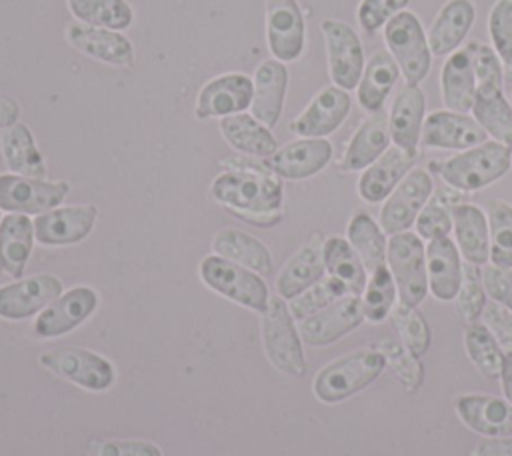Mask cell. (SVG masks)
Returning <instances> with one entry per match:
<instances>
[{"mask_svg": "<svg viewBox=\"0 0 512 456\" xmlns=\"http://www.w3.org/2000/svg\"><path fill=\"white\" fill-rule=\"evenodd\" d=\"M386 266L396 282L400 302L412 308L428 294V272H426V246L414 232H398L388 238Z\"/></svg>", "mask_w": 512, "mask_h": 456, "instance_id": "cell-7", "label": "cell"}, {"mask_svg": "<svg viewBox=\"0 0 512 456\" xmlns=\"http://www.w3.org/2000/svg\"><path fill=\"white\" fill-rule=\"evenodd\" d=\"M386 360V364L394 370L398 380L408 392H416L424 380V368L418 362V356H414L400 340L394 338H382L374 346Z\"/></svg>", "mask_w": 512, "mask_h": 456, "instance_id": "cell-45", "label": "cell"}, {"mask_svg": "<svg viewBox=\"0 0 512 456\" xmlns=\"http://www.w3.org/2000/svg\"><path fill=\"white\" fill-rule=\"evenodd\" d=\"M34 220L26 214H8L0 220V268L22 278L34 244Z\"/></svg>", "mask_w": 512, "mask_h": 456, "instance_id": "cell-34", "label": "cell"}, {"mask_svg": "<svg viewBox=\"0 0 512 456\" xmlns=\"http://www.w3.org/2000/svg\"><path fill=\"white\" fill-rule=\"evenodd\" d=\"M418 154H410L398 146L388 148L376 162L364 168L358 180V194L366 202H384L402 178L414 168Z\"/></svg>", "mask_w": 512, "mask_h": 456, "instance_id": "cell-25", "label": "cell"}, {"mask_svg": "<svg viewBox=\"0 0 512 456\" xmlns=\"http://www.w3.org/2000/svg\"><path fill=\"white\" fill-rule=\"evenodd\" d=\"M360 298L364 316L370 322H382L384 318L390 316L398 298V288L388 266H382L370 274Z\"/></svg>", "mask_w": 512, "mask_h": 456, "instance_id": "cell-44", "label": "cell"}, {"mask_svg": "<svg viewBox=\"0 0 512 456\" xmlns=\"http://www.w3.org/2000/svg\"><path fill=\"white\" fill-rule=\"evenodd\" d=\"M476 20L472 0H448L432 20L428 44L432 56H450L460 48Z\"/></svg>", "mask_w": 512, "mask_h": 456, "instance_id": "cell-27", "label": "cell"}, {"mask_svg": "<svg viewBox=\"0 0 512 456\" xmlns=\"http://www.w3.org/2000/svg\"><path fill=\"white\" fill-rule=\"evenodd\" d=\"M68 182H48L20 174H0V210L8 214H44L66 198Z\"/></svg>", "mask_w": 512, "mask_h": 456, "instance_id": "cell-9", "label": "cell"}, {"mask_svg": "<svg viewBox=\"0 0 512 456\" xmlns=\"http://www.w3.org/2000/svg\"><path fill=\"white\" fill-rule=\"evenodd\" d=\"M386 360L376 348L354 350L326 364L314 378V396L324 404L342 402L370 386L384 370Z\"/></svg>", "mask_w": 512, "mask_h": 456, "instance_id": "cell-3", "label": "cell"}, {"mask_svg": "<svg viewBox=\"0 0 512 456\" xmlns=\"http://www.w3.org/2000/svg\"><path fill=\"white\" fill-rule=\"evenodd\" d=\"M66 4L76 22L88 26L120 32L134 22V10L126 0H66Z\"/></svg>", "mask_w": 512, "mask_h": 456, "instance_id": "cell-41", "label": "cell"}, {"mask_svg": "<svg viewBox=\"0 0 512 456\" xmlns=\"http://www.w3.org/2000/svg\"><path fill=\"white\" fill-rule=\"evenodd\" d=\"M62 280L54 274H34L0 286V318L24 320L44 310L62 294Z\"/></svg>", "mask_w": 512, "mask_h": 456, "instance_id": "cell-16", "label": "cell"}, {"mask_svg": "<svg viewBox=\"0 0 512 456\" xmlns=\"http://www.w3.org/2000/svg\"><path fill=\"white\" fill-rule=\"evenodd\" d=\"M220 134L238 152L256 158H270L278 150V140L260 120L248 112L220 118Z\"/></svg>", "mask_w": 512, "mask_h": 456, "instance_id": "cell-33", "label": "cell"}, {"mask_svg": "<svg viewBox=\"0 0 512 456\" xmlns=\"http://www.w3.org/2000/svg\"><path fill=\"white\" fill-rule=\"evenodd\" d=\"M322 244L324 240L314 236L284 264L276 280L278 296H282L284 300H292L324 278L326 266L322 256Z\"/></svg>", "mask_w": 512, "mask_h": 456, "instance_id": "cell-31", "label": "cell"}, {"mask_svg": "<svg viewBox=\"0 0 512 456\" xmlns=\"http://www.w3.org/2000/svg\"><path fill=\"white\" fill-rule=\"evenodd\" d=\"M410 0H360L356 8L358 24L364 32L374 34L388 24L396 14L406 10Z\"/></svg>", "mask_w": 512, "mask_h": 456, "instance_id": "cell-51", "label": "cell"}, {"mask_svg": "<svg viewBox=\"0 0 512 456\" xmlns=\"http://www.w3.org/2000/svg\"><path fill=\"white\" fill-rule=\"evenodd\" d=\"M500 380H502V390L506 400L512 404V352L504 354L502 360V370H500Z\"/></svg>", "mask_w": 512, "mask_h": 456, "instance_id": "cell-57", "label": "cell"}, {"mask_svg": "<svg viewBox=\"0 0 512 456\" xmlns=\"http://www.w3.org/2000/svg\"><path fill=\"white\" fill-rule=\"evenodd\" d=\"M432 192L434 182L428 170L412 168L380 208L378 224L384 234L392 236L398 232H406L416 222V216L420 214Z\"/></svg>", "mask_w": 512, "mask_h": 456, "instance_id": "cell-10", "label": "cell"}, {"mask_svg": "<svg viewBox=\"0 0 512 456\" xmlns=\"http://www.w3.org/2000/svg\"><path fill=\"white\" fill-rule=\"evenodd\" d=\"M348 294H350L348 288L340 280L328 276V278H322L316 284H312L308 290H304L296 298H292L288 308H290L294 320H304Z\"/></svg>", "mask_w": 512, "mask_h": 456, "instance_id": "cell-47", "label": "cell"}, {"mask_svg": "<svg viewBox=\"0 0 512 456\" xmlns=\"http://www.w3.org/2000/svg\"><path fill=\"white\" fill-rule=\"evenodd\" d=\"M346 240L360 256L368 274L386 266L388 240L380 224L370 214L358 212L352 216L346 228Z\"/></svg>", "mask_w": 512, "mask_h": 456, "instance_id": "cell-38", "label": "cell"}, {"mask_svg": "<svg viewBox=\"0 0 512 456\" xmlns=\"http://www.w3.org/2000/svg\"><path fill=\"white\" fill-rule=\"evenodd\" d=\"M214 254L250 268L258 274L272 272V254L264 242L236 228H222L212 238Z\"/></svg>", "mask_w": 512, "mask_h": 456, "instance_id": "cell-36", "label": "cell"}, {"mask_svg": "<svg viewBox=\"0 0 512 456\" xmlns=\"http://www.w3.org/2000/svg\"><path fill=\"white\" fill-rule=\"evenodd\" d=\"M512 166V148L486 140L444 160L438 168L446 186L460 192L482 190L500 180Z\"/></svg>", "mask_w": 512, "mask_h": 456, "instance_id": "cell-2", "label": "cell"}, {"mask_svg": "<svg viewBox=\"0 0 512 456\" xmlns=\"http://www.w3.org/2000/svg\"><path fill=\"white\" fill-rule=\"evenodd\" d=\"M470 456H512V436L486 438L474 446Z\"/></svg>", "mask_w": 512, "mask_h": 456, "instance_id": "cell-55", "label": "cell"}, {"mask_svg": "<svg viewBox=\"0 0 512 456\" xmlns=\"http://www.w3.org/2000/svg\"><path fill=\"white\" fill-rule=\"evenodd\" d=\"M66 40L78 52L110 66L128 68L134 62V46L118 30L72 22L66 26Z\"/></svg>", "mask_w": 512, "mask_h": 456, "instance_id": "cell-20", "label": "cell"}, {"mask_svg": "<svg viewBox=\"0 0 512 456\" xmlns=\"http://www.w3.org/2000/svg\"><path fill=\"white\" fill-rule=\"evenodd\" d=\"M2 158L12 174L28 176V178H44L46 164L30 128L24 122H16L14 126L2 130L0 136Z\"/></svg>", "mask_w": 512, "mask_h": 456, "instance_id": "cell-35", "label": "cell"}, {"mask_svg": "<svg viewBox=\"0 0 512 456\" xmlns=\"http://www.w3.org/2000/svg\"><path fill=\"white\" fill-rule=\"evenodd\" d=\"M466 52L472 60V68H474V76H476V92H492V90H502V62L498 58V54L494 52L492 46L484 44V42H468Z\"/></svg>", "mask_w": 512, "mask_h": 456, "instance_id": "cell-49", "label": "cell"}, {"mask_svg": "<svg viewBox=\"0 0 512 456\" xmlns=\"http://www.w3.org/2000/svg\"><path fill=\"white\" fill-rule=\"evenodd\" d=\"M464 200V192L460 190L450 186L434 188L432 196L416 216V234L428 242L448 236L452 230V208Z\"/></svg>", "mask_w": 512, "mask_h": 456, "instance_id": "cell-39", "label": "cell"}, {"mask_svg": "<svg viewBox=\"0 0 512 456\" xmlns=\"http://www.w3.org/2000/svg\"><path fill=\"white\" fill-rule=\"evenodd\" d=\"M366 320L362 298L360 296H344L330 306L318 310L316 314L300 320L298 332L300 338L310 346H328L348 332L356 330Z\"/></svg>", "mask_w": 512, "mask_h": 456, "instance_id": "cell-14", "label": "cell"}, {"mask_svg": "<svg viewBox=\"0 0 512 456\" xmlns=\"http://www.w3.org/2000/svg\"><path fill=\"white\" fill-rule=\"evenodd\" d=\"M464 348L472 364L486 376V378H500L502 370V348L494 334L484 324H468L464 330Z\"/></svg>", "mask_w": 512, "mask_h": 456, "instance_id": "cell-42", "label": "cell"}, {"mask_svg": "<svg viewBox=\"0 0 512 456\" xmlns=\"http://www.w3.org/2000/svg\"><path fill=\"white\" fill-rule=\"evenodd\" d=\"M322 256L328 276L340 280L352 296H362L368 272L350 242L340 236H330L322 244Z\"/></svg>", "mask_w": 512, "mask_h": 456, "instance_id": "cell-37", "label": "cell"}, {"mask_svg": "<svg viewBox=\"0 0 512 456\" xmlns=\"http://www.w3.org/2000/svg\"><path fill=\"white\" fill-rule=\"evenodd\" d=\"M348 90L334 84L320 88L306 108L290 122V132L300 138H326L336 132L350 114Z\"/></svg>", "mask_w": 512, "mask_h": 456, "instance_id": "cell-13", "label": "cell"}, {"mask_svg": "<svg viewBox=\"0 0 512 456\" xmlns=\"http://www.w3.org/2000/svg\"><path fill=\"white\" fill-rule=\"evenodd\" d=\"M482 284L494 302L512 312V268H500L494 264L486 266L482 270Z\"/></svg>", "mask_w": 512, "mask_h": 456, "instance_id": "cell-53", "label": "cell"}, {"mask_svg": "<svg viewBox=\"0 0 512 456\" xmlns=\"http://www.w3.org/2000/svg\"><path fill=\"white\" fill-rule=\"evenodd\" d=\"M428 290L440 302L456 298L462 284V260L456 242L448 236L430 240L426 246Z\"/></svg>", "mask_w": 512, "mask_h": 456, "instance_id": "cell-26", "label": "cell"}, {"mask_svg": "<svg viewBox=\"0 0 512 456\" xmlns=\"http://www.w3.org/2000/svg\"><path fill=\"white\" fill-rule=\"evenodd\" d=\"M332 160V144L326 138H296L278 148L268 166L286 180H304L328 166Z\"/></svg>", "mask_w": 512, "mask_h": 456, "instance_id": "cell-21", "label": "cell"}, {"mask_svg": "<svg viewBox=\"0 0 512 456\" xmlns=\"http://www.w3.org/2000/svg\"><path fill=\"white\" fill-rule=\"evenodd\" d=\"M390 318L400 334V342L414 354V356H424L430 348V328L426 318L418 312V308L406 306L402 302H396Z\"/></svg>", "mask_w": 512, "mask_h": 456, "instance_id": "cell-46", "label": "cell"}, {"mask_svg": "<svg viewBox=\"0 0 512 456\" xmlns=\"http://www.w3.org/2000/svg\"><path fill=\"white\" fill-rule=\"evenodd\" d=\"M392 144L388 116L382 112L370 114L360 122L356 132L352 134L342 160L340 168L346 172H356L368 168L372 162H376Z\"/></svg>", "mask_w": 512, "mask_h": 456, "instance_id": "cell-28", "label": "cell"}, {"mask_svg": "<svg viewBox=\"0 0 512 456\" xmlns=\"http://www.w3.org/2000/svg\"><path fill=\"white\" fill-rule=\"evenodd\" d=\"M252 84L254 96L250 104V114L266 128L276 126L284 110V98L288 88V70L284 62L276 58L260 62L254 70Z\"/></svg>", "mask_w": 512, "mask_h": 456, "instance_id": "cell-22", "label": "cell"}, {"mask_svg": "<svg viewBox=\"0 0 512 456\" xmlns=\"http://www.w3.org/2000/svg\"><path fill=\"white\" fill-rule=\"evenodd\" d=\"M200 278L210 290L254 312L262 314L270 302L268 286L258 272L218 254H210L200 262Z\"/></svg>", "mask_w": 512, "mask_h": 456, "instance_id": "cell-6", "label": "cell"}, {"mask_svg": "<svg viewBox=\"0 0 512 456\" xmlns=\"http://www.w3.org/2000/svg\"><path fill=\"white\" fill-rule=\"evenodd\" d=\"M38 362L54 372L56 376L70 380L86 390H106L114 382V368L112 364L84 348H60V350H48L38 356Z\"/></svg>", "mask_w": 512, "mask_h": 456, "instance_id": "cell-11", "label": "cell"}, {"mask_svg": "<svg viewBox=\"0 0 512 456\" xmlns=\"http://www.w3.org/2000/svg\"><path fill=\"white\" fill-rule=\"evenodd\" d=\"M484 326L494 334L498 344L512 352V312L498 302H488L482 312Z\"/></svg>", "mask_w": 512, "mask_h": 456, "instance_id": "cell-54", "label": "cell"}, {"mask_svg": "<svg viewBox=\"0 0 512 456\" xmlns=\"http://www.w3.org/2000/svg\"><path fill=\"white\" fill-rule=\"evenodd\" d=\"M398 78H400V68L392 58V54L388 50L372 52L364 64V72L356 86L358 104L370 114L380 112L392 88L396 86Z\"/></svg>", "mask_w": 512, "mask_h": 456, "instance_id": "cell-30", "label": "cell"}, {"mask_svg": "<svg viewBox=\"0 0 512 456\" xmlns=\"http://www.w3.org/2000/svg\"><path fill=\"white\" fill-rule=\"evenodd\" d=\"M472 116L482 126L486 136L512 146V104L502 90L476 92Z\"/></svg>", "mask_w": 512, "mask_h": 456, "instance_id": "cell-40", "label": "cell"}, {"mask_svg": "<svg viewBox=\"0 0 512 456\" xmlns=\"http://www.w3.org/2000/svg\"><path fill=\"white\" fill-rule=\"evenodd\" d=\"M488 34L500 62L512 68V0H496L488 12Z\"/></svg>", "mask_w": 512, "mask_h": 456, "instance_id": "cell-50", "label": "cell"}, {"mask_svg": "<svg viewBox=\"0 0 512 456\" xmlns=\"http://www.w3.org/2000/svg\"><path fill=\"white\" fill-rule=\"evenodd\" d=\"M510 148H512V146H510Z\"/></svg>", "mask_w": 512, "mask_h": 456, "instance_id": "cell-59", "label": "cell"}, {"mask_svg": "<svg viewBox=\"0 0 512 456\" xmlns=\"http://www.w3.org/2000/svg\"><path fill=\"white\" fill-rule=\"evenodd\" d=\"M98 306V294L90 286H74L50 302L36 318L34 332L40 338L68 334L80 326Z\"/></svg>", "mask_w": 512, "mask_h": 456, "instance_id": "cell-19", "label": "cell"}, {"mask_svg": "<svg viewBox=\"0 0 512 456\" xmlns=\"http://www.w3.org/2000/svg\"><path fill=\"white\" fill-rule=\"evenodd\" d=\"M480 266L466 264L462 266V284L456 294V310L466 324H474L480 320L486 306V290L482 284Z\"/></svg>", "mask_w": 512, "mask_h": 456, "instance_id": "cell-48", "label": "cell"}, {"mask_svg": "<svg viewBox=\"0 0 512 456\" xmlns=\"http://www.w3.org/2000/svg\"><path fill=\"white\" fill-rule=\"evenodd\" d=\"M426 98L420 86L404 84L394 96L388 112V126L394 146L418 154V142L422 136Z\"/></svg>", "mask_w": 512, "mask_h": 456, "instance_id": "cell-24", "label": "cell"}, {"mask_svg": "<svg viewBox=\"0 0 512 456\" xmlns=\"http://www.w3.org/2000/svg\"><path fill=\"white\" fill-rule=\"evenodd\" d=\"M88 456H162V450L148 440H100L90 446Z\"/></svg>", "mask_w": 512, "mask_h": 456, "instance_id": "cell-52", "label": "cell"}, {"mask_svg": "<svg viewBox=\"0 0 512 456\" xmlns=\"http://www.w3.org/2000/svg\"><path fill=\"white\" fill-rule=\"evenodd\" d=\"M488 136L474 116L454 112V110H436L424 118L420 142L428 148L440 150H468L486 142Z\"/></svg>", "mask_w": 512, "mask_h": 456, "instance_id": "cell-18", "label": "cell"}, {"mask_svg": "<svg viewBox=\"0 0 512 456\" xmlns=\"http://www.w3.org/2000/svg\"><path fill=\"white\" fill-rule=\"evenodd\" d=\"M262 342L274 368L296 378L306 374L300 332L282 296H270V302L262 312Z\"/></svg>", "mask_w": 512, "mask_h": 456, "instance_id": "cell-5", "label": "cell"}, {"mask_svg": "<svg viewBox=\"0 0 512 456\" xmlns=\"http://www.w3.org/2000/svg\"><path fill=\"white\" fill-rule=\"evenodd\" d=\"M328 56V72L332 84L342 90H354L364 72V50L356 30L336 18H326L320 24Z\"/></svg>", "mask_w": 512, "mask_h": 456, "instance_id": "cell-8", "label": "cell"}, {"mask_svg": "<svg viewBox=\"0 0 512 456\" xmlns=\"http://www.w3.org/2000/svg\"><path fill=\"white\" fill-rule=\"evenodd\" d=\"M0 220H2V218H0Z\"/></svg>", "mask_w": 512, "mask_h": 456, "instance_id": "cell-58", "label": "cell"}, {"mask_svg": "<svg viewBox=\"0 0 512 456\" xmlns=\"http://www.w3.org/2000/svg\"><path fill=\"white\" fill-rule=\"evenodd\" d=\"M384 42L406 84L420 86L432 68L428 34L420 18L410 10H402L384 26Z\"/></svg>", "mask_w": 512, "mask_h": 456, "instance_id": "cell-4", "label": "cell"}, {"mask_svg": "<svg viewBox=\"0 0 512 456\" xmlns=\"http://www.w3.org/2000/svg\"><path fill=\"white\" fill-rule=\"evenodd\" d=\"M254 96L252 78L242 72H226L208 80L198 96L194 114L196 118H226L250 108Z\"/></svg>", "mask_w": 512, "mask_h": 456, "instance_id": "cell-15", "label": "cell"}, {"mask_svg": "<svg viewBox=\"0 0 512 456\" xmlns=\"http://www.w3.org/2000/svg\"><path fill=\"white\" fill-rule=\"evenodd\" d=\"M452 230L456 246L466 262L484 266L490 260V232L488 218L480 206L460 202L452 208Z\"/></svg>", "mask_w": 512, "mask_h": 456, "instance_id": "cell-29", "label": "cell"}, {"mask_svg": "<svg viewBox=\"0 0 512 456\" xmlns=\"http://www.w3.org/2000/svg\"><path fill=\"white\" fill-rule=\"evenodd\" d=\"M266 40L270 54L280 62H294L306 46V22L296 0L266 2Z\"/></svg>", "mask_w": 512, "mask_h": 456, "instance_id": "cell-12", "label": "cell"}, {"mask_svg": "<svg viewBox=\"0 0 512 456\" xmlns=\"http://www.w3.org/2000/svg\"><path fill=\"white\" fill-rule=\"evenodd\" d=\"M220 166L230 168L210 184L216 202L258 226H272L282 218V180L268 164L234 156L222 160Z\"/></svg>", "mask_w": 512, "mask_h": 456, "instance_id": "cell-1", "label": "cell"}, {"mask_svg": "<svg viewBox=\"0 0 512 456\" xmlns=\"http://www.w3.org/2000/svg\"><path fill=\"white\" fill-rule=\"evenodd\" d=\"M458 418L486 438L512 436V404L498 396L466 394L456 400Z\"/></svg>", "mask_w": 512, "mask_h": 456, "instance_id": "cell-23", "label": "cell"}, {"mask_svg": "<svg viewBox=\"0 0 512 456\" xmlns=\"http://www.w3.org/2000/svg\"><path fill=\"white\" fill-rule=\"evenodd\" d=\"M18 118H20V104L12 96L0 92V128L6 130L14 126Z\"/></svg>", "mask_w": 512, "mask_h": 456, "instance_id": "cell-56", "label": "cell"}, {"mask_svg": "<svg viewBox=\"0 0 512 456\" xmlns=\"http://www.w3.org/2000/svg\"><path fill=\"white\" fill-rule=\"evenodd\" d=\"M98 210L92 204L52 208L34 218V236L44 246H68L82 242L96 224Z\"/></svg>", "mask_w": 512, "mask_h": 456, "instance_id": "cell-17", "label": "cell"}, {"mask_svg": "<svg viewBox=\"0 0 512 456\" xmlns=\"http://www.w3.org/2000/svg\"><path fill=\"white\" fill-rule=\"evenodd\" d=\"M486 218L490 232V262L500 268H512V204L490 200Z\"/></svg>", "mask_w": 512, "mask_h": 456, "instance_id": "cell-43", "label": "cell"}, {"mask_svg": "<svg viewBox=\"0 0 512 456\" xmlns=\"http://www.w3.org/2000/svg\"><path fill=\"white\" fill-rule=\"evenodd\" d=\"M476 76L466 48H458L448 56L440 72V92L446 110L468 114L476 100Z\"/></svg>", "mask_w": 512, "mask_h": 456, "instance_id": "cell-32", "label": "cell"}]
</instances>
